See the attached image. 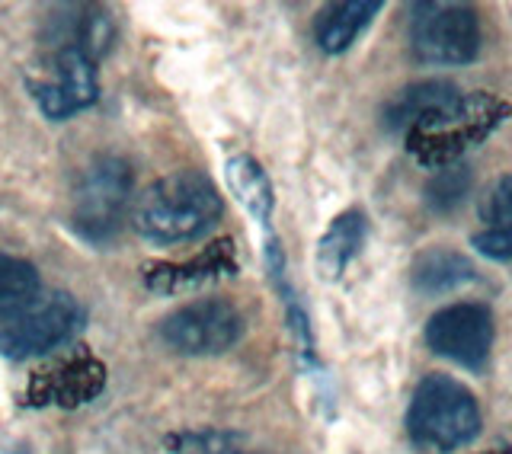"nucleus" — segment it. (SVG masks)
I'll use <instances>...</instances> for the list:
<instances>
[{
  "instance_id": "obj_1",
  "label": "nucleus",
  "mask_w": 512,
  "mask_h": 454,
  "mask_svg": "<svg viewBox=\"0 0 512 454\" xmlns=\"http://www.w3.org/2000/svg\"><path fill=\"white\" fill-rule=\"evenodd\" d=\"M509 112V103L493 93H458L407 128L404 148L420 167H455L509 119Z\"/></svg>"
},
{
  "instance_id": "obj_2",
  "label": "nucleus",
  "mask_w": 512,
  "mask_h": 454,
  "mask_svg": "<svg viewBox=\"0 0 512 454\" xmlns=\"http://www.w3.org/2000/svg\"><path fill=\"white\" fill-rule=\"evenodd\" d=\"M221 212L224 205L215 183L199 170H180L160 176L141 192L132 208V221L144 240L173 247V243L205 237L221 221Z\"/></svg>"
},
{
  "instance_id": "obj_3",
  "label": "nucleus",
  "mask_w": 512,
  "mask_h": 454,
  "mask_svg": "<svg viewBox=\"0 0 512 454\" xmlns=\"http://www.w3.org/2000/svg\"><path fill=\"white\" fill-rule=\"evenodd\" d=\"M407 435L416 448L432 454H452L480 435V407L474 394L452 375H426L416 384Z\"/></svg>"
},
{
  "instance_id": "obj_4",
  "label": "nucleus",
  "mask_w": 512,
  "mask_h": 454,
  "mask_svg": "<svg viewBox=\"0 0 512 454\" xmlns=\"http://www.w3.org/2000/svg\"><path fill=\"white\" fill-rule=\"evenodd\" d=\"M135 208V173L119 154H100L71 189V227L87 243H109Z\"/></svg>"
},
{
  "instance_id": "obj_5",
  "label": "nucleus",
  "mask_w": 512,
  "mask_h": 454,
  "mask_svg": "<svg viewBox=\"0 0 512 454\" xmlns=\"http://www.w3.org/2000/svg\"><path fill=\"white\" fill-rule=\"evenodd\" d=\"M84 307L68 291L39 295L29 307L0 320V355L10 362L39 359L64 349L71 339L84 330Z\"/></svg>"
},
{
  "instance_id": "obj_6",
  "label": "nucleus",
  "mask_w": 512,
  "mask_h": 454,
  "mask_svg": "<svg viewBox=\"0 0 512 454\" xmlns=\"http://www.w3.org/2000/svg\"><path fill=\"white\" fill-rule=\"evenodd\" d=\"M410 48L416 61L436 68H461L480 52L477 13L468 4H416L410 16Z\"/></svg>"
},
{
  "instance_id": "obj_7",
  "label": "nucleus",
  "mask_w": 512,
  "mask_h": 454,
  "mask_svg": "<svg viewBox=\"0 0 512 454\" xmlns=\"http://www.w3.org/2000/svg\"><path fill=\"white\" fill-rule=\"evenodd\" d=\"M160 336L183 355H221L244 336V314L224 298H199L164 317Z\"/></svg>"
},
{
  "instance_id": "obj_8",
  "label": "nucleus",
  "mask_w": 512,
  "mask_h": 454,
  "mask_svg": "<svg viewBox=\"0 0 512 454\" xmlns=\"http://www.w3.org/2000/svg\"><path fill=\"white\" fill-rule=\"evenodd\" d=\"M29 93L39 103L48 119H68L74 112L87 109L100 96L96 84V58L77 45H58V52L48 58L39 77H29Z\"/></svg>"
},
{
  "instance_id": "obj_9",
  "label": "nucleus",
  "mask_w": 512,
  "mask_h": 454,
  "mask_svg": "<svg viewBox=\"0 0 512 454\" xmlns=\"http://www.w3.org/2000/svg\"><path fill=\"white\" fill-rule=\"evenodd\" d=\"M426 346L468 371H484L493 352V314L484 304L442 307L426 323Z\"/></svg>"
},
{
  "instance_id": "obj_10",
  "label": "nucleus",
  "mask_w": 512,
  "mask_h": 454,
  "mask_svg": "<svg viewBox=\"0 0 512 454\" xmlns=\"http://www.w3.org/2000/svg\"><path fill=\"white\" fill-rule=\"evenodd\" d=\"M106 387V368L87 349H74L61 355L58 362H48L29 378V403L36 407H84L96 400Z\"/></svg>"
},
{
  "instance_id": "obj_11",
  "label": "nucleus",
  "mask_w": 512,
  "mask_h": 454,
  "mask_svg": "<svg viewBox=\"0 0 512 454\" xmlns=\"http://www.w3.org/2000/svg\"><path fill=\"white\" fill-rule=\"evenodd\" d=\"M237 272V256L231 240H218L205 247L189 263H154L144 269V285L157 295H183V291H196L202 285H212L228 279Z\"/></svg>"
},
{
  "instance_id": "obj_12",
  "label": "nucleus",
  "mask_w": 512,
  "mask_h": 454,
  "mask_svg": "<svg viewBox=\"0 0 512 454\" xmlns=\"http://www.w3.org/2000/svg\"><path fill=\"white\" fill-rule=\"evenodd\" d=\"M368 237V218L359 208L336 215L333 224L324 231V237L317 240L314 250V269L324 282H340L349 263L362 253Z\"/></svg>"
},
{
  "instance_id": "obj_13",
  "label": "nucleus",
  "mask_w": 512,
  "mask_h": 454,
  "mask_svg": "<svg viewBox=\"0 0 512 454\" xmlns=\"http://www.w3.org/2000/svg\"><path fill=\"white\" fill-rule=\"evenodd\" d=\"M378 13H381L378 0H343V4H327L314 20V39L320 45V52H327V55L349 52V48L359 42L362 32L375 23Z\"/></svg>"
},
{
  "instance_id": "obj_14",
  "label": "nucleus",
  "mask_w": 512,
  "mask_h": 454,
  "mask_svg": "<svg viewBox=\"0 0 512 454\" xmlns=\"http://www.w3.org/2000/svg\"><path fill=\"white\" fill-rule=\"evenodd\" d=\"M410 279L420 295H448V291L471 285L477 279V269L468 256L436 247V250H426L413 259Z\"/></svg>"
},
{
  "instance_id": "obj_15",
  "label": "nucleus",
  "mask_w": 512,
  "mask_h": 454,
  "mask_svg": "<svg viewBox=\"0 0 512 454\" xmlns=\"http://www.w3.org/2000/svg\"><path fill=\"white\" fill-rule=\"evenodd\" d=\"M224 180H228L237 202L266 227L272 218L276 196H272V183H269V176H266L260 160L250 157V154H234L228 164H224Z\"/></svg>"
},
{
  "instance_id": "obj_16",
  "label": "nucleus",
  "mask_w": 512,
  "mask_h": 454,
  "mask_svg": "<svg viewBox=\"0 0 512 454\" xmlns=\"http://www.w3.org/2000/svg\"><path fill=\"white\" fill-rule=\"evenodd\" d=\"M452 96H458V90L452 84H445V80H423V84H410L400 93H394L388 100V106H384V112H381L384 128H388V132H407L416 119L426 116L429 109L448 103Z\"/></svg>"
},
{
  "instance_id": "obj_17",
  "label": "nucleus",
  "mask_w": 512,
  "mask_h": 454,
  "mask_svg": "<svg viewBox=\"0 0 512 454\" xmlns=\"http://www.w3.org/2000/svg\"><path fill=\"white\" fill-rule=\"evenodd\" d=\"M39 295H42V282L36 266L20 256L0 253V320L23 311Z\"/></svg>"
},
{
  "instance_id": "obj_18",
  "label": "nucleus",
  "mask_w": 512,
  "mask_h": 454,
  "mask_svg": "<svg viewBox=\"0 0 512 454\" xmlns=\"http://www.w3.org/2000/svg\"><path fill=\"white\" fill-rule=\"evenodd\" d=\"M471 189H474V173L468 164L436 170V176L426 183V205L432 212H452V208H458L471 196Z\"/></svg>"
},
{
  "instance_id": "obj_19",
  "label": "nucleus",
  "mask_w": 512,
  "mask_h": 454,
  "mask_svg": "<svg viewBox=\"0 0 512 454\" xmlns=\"http://www.w3.org/2000/svg\"><path fill=\"white\" fill-rule=\"evenodd\" d=\"M480 221L487 224V231H496V227H512V173L493 180L484 196H480L477 205Z\"/></svg>"
},
{
  "instance_id": "obj_20",
  "label": "nucleus",
  "mask_w": 512,
  "mask_h": 454,
  "mask_svg": "<svg viewBox=\"0 0 512 454\" xmlns=\"http://www.w3.org/2000/svg\"><path fill=\"white\" fill-rule=\"evenodd\" d=\"M471 247L493 263H512V227H496V231L484 227L471 237Z\"/></svg>"
},
{
  "instance_id": "obj_21",
  "label": "nucleus",
  "mask_w": 512,
  "mask_h": 454,
  "mask_svg": "<svg viewBox=\"0 0 512 454\" xmlns=\"http://www.w3.org/2000/svg\"><path fill=\"white\" fill-rule=\"evenodd\" d=\"M176 454H250V451H240L231 435L202 432V435H183Z\"/></svg>"
},
{
  "instance_id": "obj_22",
  "label": "nucleus",
  "mask_w": 512,
  "mask_h": 454,
  "mask_svg": "<svg viewBox=\"0 0 512 454\" xmlns=\"http://www.w3.org/2000/svg\"><path fill=\"white\" fill-rule=\"evenodd\" d=\"M484 454H512L509 448H490V451H484Z\"/></svg>"
}]
</instances>
